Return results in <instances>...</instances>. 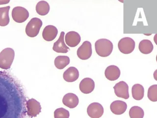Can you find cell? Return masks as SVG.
<instances>
[{"instance_id":"cell-4","label":"cell","mask_w":157,"mask_h":118,"mask_svg":"<svg viewBox=\"0 0 157 118\" xmlns=\"http://www.w3.org/2000/svg\"><path fill=\"white\" fill-rule=\"evenodd\" d=\"M135 41L129 37L121 38L118 43V47L122 53L129 54L132 53L135 48Z\"/></svg>"},{"instance_id":"cell-16","label":"cell","mask_w":157,"mask_h":118,"mask_svg":"<svg viewBox=\"0 0 157 118\" xmlns=\"http://www.w3.org/2000/svg\"><path fill=\"white\" fill-rule=\"evenodd\" d=\"M63 102L66 107L72 109L77 106L79 100L77 96L74 93H68L63 97Z\"/></svg>"},{"instance_id":"cell-25","label":"cell","mask_w":157,"mask_h":118,"mask_svg":"<svg viewBox=\"0 0 157 118\" xmlns=\"http://www.w3.org/2000/svg\"><path fill=\"white\" fill-rule=\"evenodd\" d=\"M69 116L68 111L63 108H58L54 112L55 118H69Z\"/></svg>"},{"instance_id":"cell-9","label":"cell","mask_w":157,"mask_h":118,"mask_svg":"<svg viewBox=\"0 0 157 118\" xmlns=\"http://www.w3.org/2000/svg\"><path fill=\"white\" fill-rule=\"evenodd\" d=\"M104 108L98 102H93L88 105L87 108L88 115L91 118H100L104 114Z\"/></svg>"},{"instance_id":"cell-6","label":"cell","mask_w":157,"mask_h":118,"mask_svg":"<svg viewBox=\"0 0 157 118\" xmlns=\"http://www.w3.org/2000/svg\"><path fill=\"white\" fill-rule=\"evenodd\" d=\"M92 45L88 41L83 42L82 45L78 49V57L82 60H86L90 59L92 55Z\"/></svg>"},{"instance_id":"cell-5","label":"cell","mask_w":157,"mask_h":118,"mask_svg":"<svg viewBox=\"0 0 157 118\" xmlns=\"http://www.w3.org/2000/svg\"><path fill=\"white\" fill-rule=\"evenodd\" d=\"M29 17L28 11L24 7L16 6L12 11V17L14 21L17 23H23L26 21Z\"/></svg>"},{"instance_id":"cell-11","label":"cell","mask_w":157,"mask_h":118,"mask_svg":"<svg viewBox=\"0 0 157 118\" xmlns=\"http://www.w3.org/2000/svg\"><path fill=\"white\" fill-rule=\"evenodd\" d=\"M81 40L80 34L75 31L69 32L65 36L66 44L71 47L77 46L80 43Z\"/></svg>"},{"instance_id":"cell-20","label":"cell","mask_w":157,"mask_h":118,"mask_svg":"<svg viewBox=\"0 0 157 118\" xmlns=\"http://www.w3.org/2000/svg\"><path fill=\"white\" fill-rule=\"evenodd\" d=\"M10 6L0 7V26L4 27L6 26L10 23L9 10Z\"/></svg>"},{"instance_id":"cell-7","label":"cell","mask_w":157,"mask_h":118,"mask_svg":"<svg viewBox=\"0 0 157 118\" xmlns=\"http://www.w3.org/2000/svg\"><path fill=\"white\" fill-rule=\"evenodd\" d=\"M27 114L30 118L36 117L41 112V106L40 104L36 100L32 98L26 103Z\"/></svg>"},{"instance_id":"cell-2","label":"cell","mask_w":157,"mask_h":118,"mask_svg":"<svg viewBox=\"0 0 157 118\" xmlns=\"http://www.w3.org/2000/svg\"><path fill=\"white\" fill-rule=\"evenodd\" d=\"M14 57V51L12 48H6L2 50L0 53V68L3 69H10Z\"/></svg>"},{"instance_id":"cell-14","label":"cell","mask_w":157,"mask_h":118,"mask_svg":"<svg viewBox=\"0 0 157 118\" xmlns=\"http://www.w3.org/2000/svg\"><path fill=\"white\" fill-rule=\"evenodd\" d=\"M127 108L126 102L122 100H115L111 103L110 110L114 114L120 115L125 113Z\"/></svg>"},{"instance_id":"cell-3","label":"cell","mask_w":157,"mask_h":118,"mask_svg":"<svg viewBox=\"0 0 157 118\" xmlns=\"http://www.w3.org/2000/svg\"><path fill=\"white\" fill-rule=\"evenodd\" d=\"M42 21L36 17L30 20L26 27V33L27 36L31 37H36L42 26Z\"/></svg>"},{"instance_id":"cell-17","label":"cell","mask_w":157,"mask_h":118,"mask_svg":"<svg viewBox=\"0 0 157 118\" xmlns=\"http://www.w3.org/2000/svg\"><path fill=\"white\" fill-rule=\"evenodd\" d=\"M79 77L78 70L75 67L71 66L67 69L63 75L64 80L67 82H73L77 80Z\"/></svg>"},{"instance_id":"cell-22","label":"cell","mask_w":157,"mask_h":118,"mask_svg":"<svg viewBox=\"0 0 157 118\" xmlns=\"http://www.w3.org/2000/svg\"><path fill=\"white\" fill-rule=\"evenodd\" d=\"M36 11L40 15H46L50 11L49 4L47 2L44 1L39 2L36 6Z\"/></svg>"},{"instance_id":"cell-1","label":"cell","mask_w":157,"mask_h":118,"mask_svg":"<svg viewBox=\"0 0 157 118\" xmlns=\"http://www.w3.org/2000/svg\"><path fill=\"white\" fill-rule=\"evenodd\" d=\"M113 45L109 39L101 38L98 39L95 43V48L97 55L102 57L109 56L113 50Z\"/></svg>"},{"instance_id":"cell-13","label":"cell","mask_w":157,"mask_h":118,"mask_svg":"<svg viewBox=\"0 0 157 118\" xmlns=\"http://www.w3.org/2000/svg\"><path fill=\"white\" fill-rule=\"evenodd\" d=\"M58 33V30L55 26L48 25L44 28L42 32V37L45 41H51L55 39Z\"/></svg>"},{"instance_id":"cell-10","label":"cell","mask_w":157,"mask_h":118,"mask_svg":"<svg viewBox=\"0 0 157 118\" xmlns=\"http://www.w3.org/2000/svg\"><path fill=\"white\" fill-rule=\"evenodd\" d=\"M64 32H61L58 41L54 43L53 50L56 53H66L70 50L64 42Z\"/></svg>"},{"instance_id":"cell-23","label":"cell","mask_w":157,"mask_h":118,"mask_svg":"<svg viewBox=\"0 0 157 118\" xmlns=\"http://www.w3.org/2000/svg\"><path fill=\"white\" fill-rule=\"evenodd\" d=\"M144 115V110L137 106H133L129 111V116L131 118H143Z\"/></svg>"},{"instance_id":"cell-15","label":"cell","mask_w":157,"mask_h":118,"mask_svg":"<svg viewBox=\"0 0 157 118\" xmlns=\"http://www.w3.org/2000/svg\"><path fill=\"white\" fill-rule=\"evenodd\" d=\"M120 70L116 65H111L108 66L105 71V75L107 79L110 81H115L119 78L120 76Z\"/></svg>"},{"instance_id":"cell-24","label":"cell","mask_w":157,"mask_h":118,"mask_svg":"<svg viewBox=\"0 0 157 118\" xmlns=\"http://www.w3.org/2000/svg\"><path fill=\"white\" fill-rule=\"evenodd\" d=\"M147 96L149 100L153 102L157 101V85H153L150 87L148 90Z\"/></svg>"},{"instance_id":"cell-19","label":"cell","mask_w":157,"mask_h":118,"mask_svg":"<svg viewBox=\"0 0 157 118\" xmlns=\"http://www.w3.org/2000/svg\"><path fill=\"white\" fill-rule=\"evenodd\" d=\"M132 94L133 98L136 100H140L144 98V88L140 84H136L132 86Z\"/></svg>"},{"instance_id":"cell-8","label":"cell","mask_w":157,"mask_h":118,"mask_svg":"<svg viewBox=\"0 0 157 118\" xmlns=\"http://www.w3.org/2000/svg\"><path fill=\"white\" fill-rule=\"evenodd\" d=\"M114 92L117 97L127 100L129 98V86L124 81H120L115 84Z\"/></svg>"},{"instance_id":"cell-18","label":"cell","mask_w":157,"mask_h":118,"mask_svg":"<svg viewBox=\"0 0 157 118\" xmlns=\"http://www.w3.org/2000/svg\"><path fill=\"white\" fill-rule=\"evenodd\" d=\"M139 49L142 54H149L153 50L154 46L151 41L144 39L139 43Z\"/></svg>"},{"instance_id":"cell-12","label":"cell","mask_w":157,"mask_h":118,"mask_svg":"<svg viewBox=\"0 0 157 118\" xmlns=\"http://www.w3.org/2000/svg\"><path fill=\"white\" fill-rule=\"evenodd\" d=\"M79 88L82 93L85 94L91 93L95 88L94 81L90 78H85L81 81Z\"/></svg>"},{"instance_id":"cell-26","label":"cell","mask_w":157,"mask_h":118,"mask_svg":"<svg viewBox=\"0 0 157 118\" xmlns=\"http://www.w3.org/2000/svg\"><path fill=\"white\" fill-rule=\"evenodd\" d=\"M10 2V0H0V5L8 4Z\"/></svg>"},{"instance_id":"cell-21","label":"cell","mask_w":157,"mask_h":118,"mask_svg":"<svg viewBox=\"0 0 157 118\" xmlns=\"http://www.w3.org/2000/svg\"><path fill=\"white\" fill-rule=\"evenodd\" d=\"M70 63V58L66 56H59L55 60V65L59 69H63Z\"/></svg>"}]
</instances>
